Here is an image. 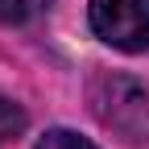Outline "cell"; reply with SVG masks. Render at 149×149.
<instances>
[{
	"label": "cell",
	"mask_w": 149,
	"mask_h": 149,
	"mask_svg": "<svg viewBox=\"0 0 149 149\" xmlns=\"http://www.w3.org/2000/svg\"><path fill=\"white\" fill-rule=\"evenodd\" d=\"M46 0H0V25H17V21H29L33 13H42Z\"/></svg>",
	"instance_id": "cell-5"
},
{
	"label": "cell",
	"mask_w": 149,
	"mask_h": 149,
	"mask_svg": "<svg viewBox=\"0 0 149 149\" xmlns=\"http://www.w3.org/2000/svg\"><path fill=\"white\" fill-rule=\"evenodd\" d=\"M91 112L104 128H112L124 141H149V87L137 83L133 74L104 70L87 87Z\"/></svg>",
	"instance_id": "cell-1"
},
{
	"label": "cell",
	"mask_w": 149,
	"mask_h": 149,
	"mask_svg": "<svg viewBox=\"0 0 149 149\" xmlns=\"http://www.w3.org/2000/svg\"><path fill=\"white\" fill-rule=\"evenodd\" d=\"M25 124H29L25 108H21V104H13L8 95H0V145L17 141V137L25 133Z\"/></svg>",
	"instance_id": "cell-3"
},
{
	"label": "cell",
	"mask_w": 149,
	"mask_h": 149,
	"mask_svg": "<svg viewBox=\"0 0 149 149\" xmlns=\"http://www.w3.org/2000/svg\"><path fill=\"white\" fill-rule=\"evenodd\" d=\"M87 21L104 46L120 54L149 50V0H91Z\"/></svg>",
	"instance_id": "cell-2"
},
{
	"label": "cell",
	"mask_w": 149,
	"mask_h": 149,
	"mask_svg": "<svg viewBox=\"0 0 149 149\" xmlns=\"http://www.w3.org/2000/svg\"><path fill=\"white\" fill-rule=\"evenodd\" d=\"M37 149H100V145L79 137V133H70V128H50V133L37 141Z\"/></svg>",
	"instance_id": "cell-4"
}]
</instances>
